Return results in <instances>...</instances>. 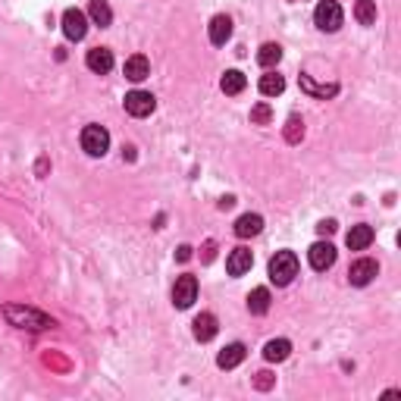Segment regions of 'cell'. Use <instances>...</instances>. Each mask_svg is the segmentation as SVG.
<instances>
[{
    "instance_id": "obj_7",
    "label": "cell",
    "mask_w": 401,
    "mask_h": 401,
    "mask_svg": "<svg viewBox=\"0 0 401 401\" xmlns=\"http://www.w3.org/2000/svg\"><path fill=\"white\" fill-rule=\"evenodd\" d=\"M379 276V263L376 260H370V257H361V260H354L351 263V270H348V283L351 285H357V289H364V285H370L373 279Z\"/></svg>"
},
{
    "instance_id": "obj_21",
    "label": "cell",
    "mask_w": 401,
    "mask_h": 401,
    "mask_svg": "<svg viewBox=\"0 0 401 401\" xmlns=\"http://www.w3.org/2000/svg\"><path fill=\"white\" fill-rule=\"evenodd\" d=\"M285 91V79L279 73H267V75H260V94H267V97H276V94H283Z\"/></svg>"
},
{
    "instance_id": "obj_27",
    "label": "cell",
    "mask_w": 401,
    "mask_h": 401,
    "mask_svg": "<svg viewBox=\"0 0 401 401\" xmlns=\"http://www.w3.org/2000/svg\"><path fill=\"white\" fill-rule=\"evenodd\" d=\"M270 119H273V110H270V104H263V101H260V104L251 107V122H254V126H267Z\"/></svg>"
},
{
    "instance_id": "obj_28",
    "label": "cell",
    "mask_w": 401,
    "mask_h": 401,
    "mask_svg": "<svg viewBox=\"0 0 401 401\" xmlns=\"http://www.w3.org/2000/svg\"><path fill=\"white\" fill-rule=\"evenodd\" d=\"M273 383H276V379H273V373H267V370H263V373H257V379H254V386H257L260 392H267V389H273Z\"/></svg>"
},
{
    "instance_id": "obj_29",
    "label": "cell",
    "mask_w": 401,
    "mask_h": 401,
    "mask_svg": "<svg viewBox=\"0 0 401 401\" xmlns=\"http://www.w3.org/2000/svg\"><path fill=\"white\" fill-rule=\"evenodd\" d=\"M317 229L323 232V235H329V232H335V223H333V220H323V223H320Z\"/></svg>"
},
{
    "instance_id": "obj_3",
    "label": "cell",
    "mask_w": 401,
    "mask_h": 401,
    "mask_svg": "<svg viewBox=\"0 0 401 401\" xmlns=\"http://www.w3.org/2000/svg\"><path fill=\"white\" fill-rule=\"evenodd\" d=\"M342 7L335 3V0H320L317 10H313V23H317L320 31H339L342 29Z\"/></svg>"
},
{
    "instance_id": "obj_4",
    "label": "cell",
    "mask_w": 401,
    "mask_h": 401,
    "mask_svg": "<svg viewBox=\"0 0 401 401\" xmlns=\"http://www.w3.org/2000/svg\"><path fill=\"white\" fill-rule=\"evenodd\" d=\"M110 148V132L104 126H85L82 129V151L88 157H104Z\"/></svg>"
},
{
    "instance_id": "obj_26",
    "label": "cell",
    "mask_w": 401,
    "mask_h": 401,
    "mask_svg": "<svg viewBox=\"0 0 401 401\" xmlns=\"http://www.w3.org/2000/svg\"><path fill=\"white\" fill-rule=\"evenodd\" d=\"M301 138H305V119H301V116H289V122H285V142L298 144Z\"/></svg>"
},
{
    "instance_id": "obj_31",
    "label": "cell",
    "mask_w": 401,
    "mask_h": 401,
    "mask_svg": "<svg viewBox=\"0 0 401 401\" xmlns=\"http://www.w3.org/2000/svg\"><path fill=\"white\" fill-rule=\"evenodd\" d=\"M214 257V242H207V245H204V260H210Z\"/></svg>"
},
{
    "instance_id": "obj_16",
    "label": "cell",
    "mask_w": 401,
    "mask_h": 401,
    "mask_svg": "<svg viewBox=\"0 0 401 401\" xmlns=\"http://www.w3.org/2000/svg\"><path fill=\"white\" fill-rule=\"evenodd\" d=\"M263 229V216L260 214H245L235 220V235L238 238H251V235H260Z\"/></svg>"
},
{
    "instance_id": "obj_20",
    "label": "cell",
    "mask_w": 401,
    "mask_h": 401,
    "mask_svg": "<svg viewBox=\"0 0 401 401\" xmlns=\"http://www.w3.org/2000/svg\"><path fill=\"white\" fill-rule=\"evenodd\" d=\"M88 16H91V23L101 25V29H107V25L113 23V10L107 0H91L88 3Z\"/></svg>"
},
{
    "instance_id": "obj_19",
    "label": "cell",
    "mask_w": 401,
    "mask_h": 401,
    "mask_svg": "<svg viewBox=\"0 0 401 401\" xmlns=\"http://www.w3.org/2000/svg\"><path fill=\"white\" fill-rule=\"evenodd\" d=\"M242 361H245V345H242V342L226 345V348L220 351V357H216V364L223 367V370H232V367H238Z\"/></svg>"
},
{
    "instance_id": "obj_5",
    "label": "cell",
    "mask_w": 401,
    "mask_h": 401,
    "mask_svg": "<svg viewBox=\"0 0 401 401\" xmlns=\"http://www.w3.org/2000/svg\"><path fill=\"white\" fill-rule=\"evenodd\" d=\"M194 301H198V279L194 276H179L176 285H172V305L179 307V311H185V307H192Z\"/></svg>"
},
{
    "instance_id": "obj_13",
    "label": "cell",
    "mask_w": 401,
    "mask_h": 401,
    "mask_svg": "<svg viewBox=\"0 0 401 401\" xmlns=\"http://www.w3.org/2000/svg\"><path fill=\"white\" fill-rule=\"evenodd\" d=\"M210 44H216V47H223L226 41L232 38V19L226 13H220V16H214L210 19Z\"/></svg>"
},
{
    "instance_id": "obj_10",
    "label": "cell",
    "mask_w": 401,
    "mask_h": 401,
    "mask_svg": "<svg viewBox=\"0 0 401 401\" xmlns=\"http://www.w3.org/2000/svg\"><path fill=\"white\" fill-rule=\"evenodd\" d=\"M85 63H88L91 73L107 75L113 69V51H110V47H91L88 57H85Z\"/></svg>"
},
{
    "instance_id": "obj_9",
    "label": "cell",
    "mask_w": 401,
    "mask_h": 401,
    "mask_svg": "<svg viewBox=\"0 0 401 401\" xmlns=\"http://www.w3.org/2000/svg\"><path fill=\"white\" fill-rule=\"evenodd\" d=\"M307 260H311V267L317 270V273H326L335 263V248L329 245V242H313L311 251H307Z\"/></svg>"
},
{
    "instance_id": "obj_22",
    "label": "cell",
    "mask_w": 401,
    "mask_h": 401,
    "mask_svg": "<svg viewBox=\"0 0 401 401\" xmlns=\"http://www.w3.org/2000/svg\"><path fill=\"white\" fill-rule=\"evenodd\" d=\"M279 60H283V47L273 44V41H267V44H263V47L257 51V63H260L263 69H273L276 63H279Z\"/></svg>"
},
{
    "instance_id": "obj_18",
    "label": "cell",
    "mask_w": 401,
    "mask_h": 401,
    "mask_svg": "<svg viewBox=\"0 0 401 401\" xmlns=\"http://www.w3.org/2000/svg\"><path fill=\"white\" fill-rule=\"evenodd\" d=\"M220 88H223V94H242V91L248 88V79L245 73H238V69H226L223 79H220Z\"/></svg>"
},
{
    "instance_id": "obj_23",
    "label": "cell",
    "mask_w": 401,
    "mask_h": 401,
    "mask_svg": "<svg viewBox=\"0 0 401 401\" xmlns=\"http://www.w3.org/2000/svg\"><path fill=\"white\" fill-rule=\"evenodd\" d=\"M354 19L361 25H376V0H357L354 3Z\"/></svg>"
},
{
    "instance_id": "obj_32",
    "label": "cell",
    "mask_w": 401,
    "mask_h": 401,
    "mask_svg": "<svg viewBox=\"0 0 401 401\" xmlns=\"http://www.w3.org/2000/svg\"><path fill=\"white\" fill-rule=\"evenodd\" d=\"M232 204H235V198H223V200H220V207H223V210H229Z\"/></svg>"
},
{
    "instance_id": "obj_12",
    "label": "cell",
    "mask_w": 401,
    "mask_h": 401,
    "mask_svg": "<svg viewBox=\"0 0 401 401\" xmlns=\"http://www.w3.org/2000/svg\"><path fill=\"white\" fill-rule=\"evenodd\" d=\"M122 73H126L129 82H144L151 75V63L144 53H132V57L126 60V66H122Z\"/></svg>"
},
{
    "instance_id": "obj_6",
    "label": "cell",
    "mask_w": 401,
    "mask_h": 401,
    "mask_svg": "<svg viewBox=\"0 0 401 401\" xmlns=\"http://www.w3.org/2000/svg\"><path fill=\"white\" fill-rule=\"evenodd\" d=\"M122 104H126V113H129V116L144 119V116H151V113H154L157 101H154V94H151V91H129Z\"/></svg>"
},
{
    "instance_id": "obj_2",
    "label": "cell",
    "mask_w": 401,
    "mask_h": 401,
    "mask_svg": "<svg viewBox=\"0 0 401 401\" xmlns=\"http://www.w3.org/2000/svg\"><path fill=\"white\" fill-rule=\"evenodd\" d=\"M298 276V257L292 251H276L270 257V279L276 285H289Z\"/></svg>"
},
{
    "instance_id": "obj_17",
    "label": "cell",
    "mask_w": 401,
    "mask_h": 401,
    "mask_svg": "<svg viewBox=\"0 0 401 401\" xmlns=\"http://www.w3.org/2000/svg\"><path fill=\"white\" fill-rule=\"evenodd\" d=\"M289 354H292V342H289V339H270V342L263 345V357H267L270 364H283Z\"/></svg>"
},
{
    "instance_id": "obj_14",
    "label": "cell",
    "mask_w": 401,
    "mask_h": 401,
    "mask_svg": "<svg viewBox=\"0 0 401 401\" xmlns=\"http://www.w3.org/2000/svg\"><path fill=\"white\" fill-rule=\"evenodd\" d=\"M216 317L214 313H198V317H194V323H192V333H194V339H198V342H210V339H214L216 335Z\"/></svg>"
},
{
    "instance_id": "obj_25",
    "label": "cell",
    "mask_w": 401,
    "mask_h": 401,
    "mask_svg": "<svg viewBox=\"0 0 401 401\" xmlns=\"http://www.w3.org/2000/svg\"><path fill=\"white\" fill-rule=\"evenodd\" d=\"M301 88H305L307 94L323 97V101H326V97H333L335 91H339V85H313V79H311V75H301Z\"/></svg>"
},
{
    "instance_id": "obj_24",
    "label": "cell",
    "mask_w": 401,
    "mask_h": 401,
    "mask_svg": "<svg viewBox=\"0 0 401 401\" xmlns=\"http://www.w3.org/2000/svg\"><path fill=\"white\" fill-rule=\"evenodd\" d=\"M248 311L257 313V317H263V313L270 311V292L267 289H254L251 295H248Z\"/></svg>"
},
{
    "instance_id": "obj_11",
    "label": "cell",
    "mask_w": 401,
    "mask_h": 401,
    "mask_svg": "<svg viewBox=\"0 0 401 401\" xmlns=\"http://www.w3.org/2000/svg\"><path fill=\"white\" fill-rule=\"evenodd\" d=\"M254 263V254L248 251V248H235V251L226 257V273L229 276H245L248 270H251Z\"/></svg>"
},
{
    "instance_id": "obj_1",
    "label": "cell",
    "mask_w": 401,
    "mask_h": 401,
    "mask_svg": "<svg viewBox=\"0 0 401 401\" xmlns=\"http://www.w3.org/2000/svg\"><path fill=\"white\" fill-rule=\"evenodd\" d=\"M3 317L10 320V326H19V329H31V333H41V329H51L53 320L47 313L35 311V307H25V305H7L3 307Z\"/></svg>"
},
{
    "instance_id": "obj_8",
    "label": "cell",
    "mask_w": 401,
    "mask_h": 401,
    "mask_svg": "<svg viewBox=\"0 0 401 401\" xmlns=\"http://www.w3.org/2000/svg\"><path fill=\"white\" fill-rule=\"evenodd\" d=\"M63 35H66L69 41H82V38L88 35V16H85L82 10L69 7L66 13H63Z\"/></svg>"
},
{
    "instance_id": "obj_30",
    "label": "cell",
    "mask_w": 401,
    "mask_h": 401,
    "mask_svg": "<svg viewBox=\"0 0 401 401\" xmlns=\"http://www.w3.org/2000/svg\"><path fill=\"white\" fill-rule=\"evenodd\" d=\"M176 257H179V260H188V257H192V248H188V245H182V248L176 251Z\"/></svg>"
},
{
    "instance_id": "obj_15",
    "label": "cell",
    "mask_w": 401,
    "mask_h": 401,
    "mask_svg": "<svg viewBox=\"0 0 401 401\" xmlns=\"http://www.w3.org/2000/svg\"><path fill=\"white\" fill-rule=\"evenodd\" d=\"M373 242V229L367 223H357V226H351V232L345 235V245L351 248V251H364L367 245Z\"/></svg>"
}]
</instances>
